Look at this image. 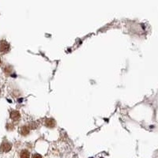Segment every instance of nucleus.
<instances>
[{
	"label": "nucleus",
	"mask_w": 158,
	"mask_h": 158,
	"mask_svg": "<svg viewBox=\"0 0 158 158\" xmlns=\"http://www.w3.org/2000/svg\"><path fill=\"white\" fill-rule=\"evenodd\" d=\"M9 48V43H7L5 40H1L0 41V52H5L6 51H8Z\"/></svg>",
	"instance_id": "obj_1"
},
{
	"label": "nucleus",
	"mask_w": 158,
	"mask_h": 158,
	"mask_svg": "<svg viewBox=\"0 0 158 158\" xmlns=\"http://www.w3.org/2000/svg\"><path fill=\"white\" fill-rule=\"evenodd\" d=\"M11 149V145L9 144V142H3L2 144V146L0 147V150L2 151V152L6 153L9 151Z\"/></svg>",
	"instance_id": "obj_2"
},
{
	"label": "nucleus",
	"mask_w": 158,
	"mask_h": 158,
	"mask_svg": "<svg viewBox=\"0 0 158 158\" xmlns=\"http://www.w3.org/2000/svg\"><path fill=\"white\" fill-rule=\"evenodd\" d=\"M20 117H21V115H20V113L18 111H13V112H10V118L12 119L13 120H18Z\"/></svg>",
	"instance_id": "obj_3"
},
{
	"label": "nucleus",
	"mask_w": 158,
	"mask_h": 158,
	"mask_svg": "<svg viewBox=\"0 0 158 158\" xmlns=\"http://www.w3.org/2000/svg\"><path fill=\"white\" fill-rule=\"evenodd\" d=\"M45 126H47V127H50V128H52L56 126V122L53 119H47L46 121H45Z\"/></svg>",
	"instance_id": "obj_4"
},
{
	"label": "nucleus",
	"mask_w": 158,
	"mask_h": 158,
	"mask_svg": "<svg viewBox=\"0 0 158 158\" xmlns=\"http://www.w3.org/2000/svg\"><path fill=\"white\" fill-rule=\"evenodd\" d=\"M29 130L30 128L28 127H26V126H24L22 127L21 129H20V133L22 134V135H27L28 133H29Z\"/></svg>",
	"instance_id": "obj_5"
},
{
	"label": "nucleus",
	"mask_w": 158,
	"mask_h": 158,
	"mask_svg": "<svg viewBox=\"0 0 158 158\" xmlns=\"http://www.w3.org/2000/svg\"><path fill=\"white\" fill-rule=\"evenodd\" d=\"M21 158H29V152L28 150H22L21 154H20Z\"/></svg>",
	"instance_id": "obj_6"
},
{
	"label": "nucleus",
	"mask_w": 158,
	"mask_h": 158,
	"mask_svg": "<svg viewBox=\"0 0 158 158\" xmlns=\"http://www.w3.org/2000/svg\"><path fill=\"white\" fill-rule=\"evenodd\" d=\"M33 158H42V156L37 153V154H34V155L33 156Z\"/></svg>",
	"instance_id": "obj_7"
},
{
	"label": "nucleus",
	"mask_w": 158,
	"mask_h": 158,
	"mask_svg": "<svg viewBox=\"0 0 158 158\" xmlns=\"http://www.w3.org/2000/svg\"><path fill=\"white\" fill-rule=\"evenodd\" d=\"M0 64H1V59H0Z\"/></svg>",
	"instance_id": "obj_8"
}]
</instances>
